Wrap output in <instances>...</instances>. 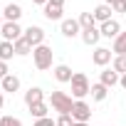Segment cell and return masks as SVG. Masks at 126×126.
<instances>
[{
	"label": "cell",
	"instance_id": "obj_1",
	"mask_svg": "<svg viewBox=\"0 0 126 126\" xmlns=\"http://www.w3.org/2000/svg\"><path fill=\"white\" fill-rule=\"evenodd\" d=\"M52 59H54V52H52L49 45H40V47L32 49V62H35V67L40 72H47L52 67Z\"/></svg>",
	"mask_w": 126,
	"mask_h": 126
},
{
	"label": "cell",
	"instance_id": "obj_2",
	"mask_svg": "<svg viewBox=\"0 0 126 126\" xmlns=\"http://www.w3.org/2000/svg\"><path fill=\"white\" fill-rule=\"evenodd\" d=\"M49 104H52V109L59 111V116H62V114H72L74 99H72L67 92H52V94H49Z\"/></svg>",
	"mask_w": 126,
	"mask_h": 126
},
{
	"label": "cell",
	"instance_id": "obj_3",
	"mask_svg": "<svg viewBox=\"0 0 126 126\" xmlns=\"http://www.w3.org/2000/svg\"><path fill=\"white\" fill-rule=\"evenodd\" d=\"M72 96H74V101L77 99H84L89 92H92V84H89V79H87V74L84 72H74V77H72Z\"/></svg>",
	"mask_w": 126,
	"mask_h": 126
},
{
	"label": "cell",
	"instance_id": "obj_4",
	"mask_svg": "<svg viewBox=\"0 0 126 126\" xmlns=\"http://www.w3.org/2000/svg\"><path fill=\"white\" fill-rule=\"evenodd\" d=\"M72 119H74V121H84V124H89V119H92V106H89L84 99H77L74 106H72Z\"/></svg>",
	"mask_w": 126,
	"mask_h": 126
},
{
	"label": "cell",
	"instance_id": "obj_5",
	"mask_svg": "<svg viewBox=\"0 0 126 126\" xmlns=\"http://www.w3.org/2000/svg\"><path fill=\"white\" fill-rule=\"evenodd\" d=\"M22 37L32 45V49H35V47H40V45H45V30H42V27H37V25H30V27L22 32Z\"/></svg>",
	"mask_w": 126,
	"mask_h": 126
},
{
	"label": "cell",
	"instance_id": "obj_6",
	"mask_svg": "<svg viewBox=\"0 0 126 126\" xmlns=\"http://www.w3.org/2000/svg\"><path fill=\"white\" fill-rule=\"evenodd\" d=\"M22 32H25V30H22L17 22H5L3 27H0V35H3L5 42H15V40H20Z\"/></svg>",
	"mask_w": 126,
	"mask_h": 126
},
{
	"label": "cell",
	"instance_id": "obj_7",
	"mask_svg": "<svg viewBox=\"0 0 126 126\" xmlns=\"http://www.w3.org/2000/svg\"><path fill=\"white\" fill-rule=\"evenodd\" d=\"M59 32L64 35V37H77V35H82L79 20H74V17H67V20H62V22H59Z\"/></svg>",
	"mask_w": 126,
	"mask_h": 126
},
{
	"label": "cell",
	"instance_id": "obj_8",
	"mask_svg": "<svg viewBox=\"0 0 126 126\" xmlns=\"http://www.w3.org/2000/svg\"><path fill=\"white\" fill-rule=\"evenodd\" d=\"M99 32H101V37H109V40H116V37L121 35V25H119V20H109V22H101Z\"/></svg>",
	"mask_w": 126,
	"mask_h": 126
},
{
	"label": "cell",
	"instance_id": "obj_9",
	"mask_svg": "<svg viewBox=\"0 0 126 126\" xmlns=\"http://www.w3.org/2000/svg\"><path fill=\"white\" fill-rule=\"evenodd\" d=\"M92 62H94L96 67H106L109 62H111V49L109 47H96L92 52Z\"/></svg>",
	"mask_w": 126,
	"mask_h": 126
},
{
	"label": "cell",
	"instance_id": "obj_10",
	"mask_svg": "<svg viewBox=\"0 0 126 126\" xmlns=\"http://www.w3.org/2000/svg\"><path fill=\"white\" fill-rule=\"evenodd\" d=\"M3 17H5V22H17V20L22 17V8H20L17 3H8V5L3 8Z\"/></svg>",
	"mask_w": 126,
	"mask_h": 126
},
{
	"label": "cell",
	"instance_id": "obj_11",
	"mask_svg": "<svg viewBox=\"0 0 126 126\" xmlns=\"http://www.w3.org/2000/svg\"><path fill=\"white\" fill-rule=\"evenodd\" d=\"M52 74H54V79H57V82H62V84L72 82V77H74L72 67H67V64H57V67L52 69Z\"/></svg>",
	"mask_w": 126,
	"mask_h": 126
},
{
	"label": "cell",
	"instance_id": "obj_12",
	"mask_svg": "<svg viewBox=\"0 0 126 126\" xmlns=\"http://www.w3.org/2000/svg\"><path fill=\"white\" fill-rule=\"evenodd\" d=\"M17 89H20V77H15V74H8L5 79H0V92L15 94Z\"/></svg>",
	"mask_w": 126,
	"mask_h": 126
},
{
	"label": "cell",
	"instance_id": "obj_13",
	"mask_svg": "<svg viewBox=\"0 0 126 126\" xmlns=\"http://www.w3.org/2000/svg\"><path fill=\"white\" fill-rule=\"evenodd\" d=\"M82 42L84 45H89V47H94L99 40H101V32H99V27H89V30H82Z\"/></svg>",
	"mask_w": 126,
	"mask_h": 126
},
{
	"label": "cell",
	"instance_id": "obj_14",
	"mask_svg": "<svg viewBox=\"0 0 126 126\" xmlns=\"http://www.w3.org/2000/svg\"><path fill=\"white\" fill-rule=\"evenodd\" d=\"M119 79H121V74H119V72H114V69H104V72L99 74V82H101L104 87H109V89H111V87H116V84H119Z\"/></svg>",
	"mask_w": 126,
	"mask_h": 126
},
{
	"label": "cell",
	"instance_id": "obj_15",
	"mask_svg": "<svg viewBox=\"0 0 126 126\" xmlns=\"http://www.w3.org/2000/svg\"><path fill=\"white\" fill-rule=\"evenodd\" d=\"M40 101H45V92H42L40 87H30V89L25 92V104L32 106V104H40Z\"/></svg>",
	"mask_w": 126,
	"mask_h": 126
},
{
	"label": "cell",
	"instance_id": "obj_16",
	"mask_svg": "<svg viewBox=\"0 0 126 126\" xmlns=\"http://www.w3.org/2000/svg\"><path fill=\"white\" fill-rule=\"evenodd\" d=\"M92 13H94L96 22H109V20H111V13H114V10H111V5L101 3V5H96V8L92 10Z\"/></svg>",
	"mask_w": 126,
	"mask_h": 126
},
{
	"label": "cell",
	"instance_id": "obj_17",
	"mask_svg": "<svg viewBox=\"0 0 126 126\" xmlns=\"http://www.w3.org/2000/svg\"><path fill=\"white\" fill-rule=\"evenodd\" d=\"M89 94H92L94 101H104V99L109 96V87H104L101 82H96V84H92V92H89Z\"/></svg>",
	"mask_w": 126,
	"mask_h": 126
},
{
	"label": "cell",
	"instance_id": "obj_18",
	"mask_svg": "<svg viewBox=\"0 0 126 126\" xmlns=\"http://www.w3.org/2000/svg\"><path fill=\"white\" fill-rule=\"evenodd\" d=\"M111 52H114L116 57H126V32H121V35L114 40V45H111Z\"/></svg>",
	"mask_w": 126,
	"mask_h": 126
},
{
	"label": "cell",
	"instance_id": "obj_19",
	"mask_svg": "<svg viewBox=\"0 0 126 126\" xmlns=\"http://www.w3.org/2000/svg\"><path fill=\"white\" fill-rule=\"evenodd\" d=\"M13 47H15V54H20V57H25V54H30V52H32V45H30L25 37L15 40V42H13Z\"/></svg>",
	"mask_w": 126,
	"mask_h": 126
},
{
	"label": "cell",
	"instance_id": "obj_20",
	"mask_svg": "<svg viewBox=\"0 0 126 126\" xmlns=\"http://www.w3.org/2000/svg\"><path fill=\"white\" fill-rule=\"evenodd\" d=\"M13 54H15V47H13V42H0V59L3 62H10L13 59Z\"/></svg>",
	"mask_w": 126,
	"mask_h": 126
},
{
	"label": "cell",
	"instance_id": "obj_21",
	"mask_svg": "<svg viewBox=\"0 0 126 126\" xmlns=\"http://www.w3.org/2000/svg\"><path fill=\"white\" fill-rule=\"evenodd\" d=\"M45 17H47V20H59V22L64 20V17H62V8H57V5H49V3L45 5Z\"/></svg>",
	"mask_w": 126,
	"mask_h": 126
},
{
	"label": "cell",
	"instance_id": "obj_22",
	"mask_svg": "<svg viewBox=\"0 0 126 126\" xmlns=\"http://www.w3.org/2000/svg\"><path fill=\"white\" fill-rule=\"evenodd\" d=\"M79 27H82V30L96 27V17H94V13H82V15H79Z\"/></svg>",
	"mask_w": 126,
	"mask_h": 126
},
{
	"label": "cell",
	"instance_id": "obj_23",
	"mask_svg": "<svg viewBox=\"0 0 126 126\" xmlns=\"http://www.w3.org/2000/svg\"><path fill=\"white\" fill-rule=\"evenodd\" d=\"M27 109H30V114H32L35 119H45V116H47V111H49L45 101H40V104H32V106H27Z\"/></svg>",
	"mask_w": 126,
	"mask_h": 126
},
{
	"label": "cell",
	"instance_id": "obj_24",
	"mask_svg": "<svg viewBox=\"0 0 126 126\" xmlns=\"http://www.w3.org/2000/svg\"><path fill=\"white\" fill-rule=\"evenodd\" d=\"M111 69H114V72H119V74H126V57H114Z\"/></svg>",
	"mask_w": 126,
	"mask_h": 126
},
{
	"label": "cell",
	"instance_id": "obj_25",
	"mask_svg": "<svg viewBox=\"0 0 126 126\" xmlns=\"http://www.w3.org/2000/svg\"><path fill=\"white\" fill-rule=\"evenodd\" d=\"M0 126H22V121H20L17 116L8 114V116H0Z\"/></svg>",
	"mask_w": 126,
	"mask_h": 126
},
{
	"label": "cell",
	"instance_id": "obj_26",
	"mask_svg": "<svg viewBox=\"0 0 126 126\" xmlns=\"http://www.w3.org/2000/svg\"><path fill=\"white\" fill-rule=\"evenodd\" d=\"M57 126H74L72 114H62V116H57Z\"/></svg>",
	"mask_w": 126,
	"mask_h": 126
},
{
	"label": "cell",
	"instance_id": "obj_27",
	"mask_svg": "<svg viewBox=\"0 0 126 126\" xmlns=\"http://www.w3.org/2000/svg\"><path fill=\"white\" fill-rule=\"evenodd\" d=\"M111 10L114 13H126V0H111Z\"/></svg>",
	"mask_w": 126,
	"mask_h": 126
},
{
	"label": "cell",
	"instance_id": "obj_28",
	"mask_svg": "<svg viewBox=\"0 0 126 126\" xmlns=\"http://www.w3.org/2000/svg\"><path fill=\"white\" fill-rule=\"evenodd\" d=\"M35 126H57V119L45 116V119H35Z\"/></svg>",
	"mask_w": 126,
	"mask_h": 126
},
{
	"label": "cell",
	"instance_id": "obj_29",
	"mask_svg": "<svg viewBox=\"0 0 126 126\" xmlns=\"http://www.w3.org/2000/svg\"><path fill=\"white\" fill-rule=\"evenodd\" d=\"M10 74V67H8V62H3V59H0V79H5Z\"/></svg>",
	"mask_w": 126,
	"mask_h": 126
},
{
	"label": "cell",
	"instance_id": "obj_30",
	"mask_svg": "<svg viewBox=\"0 0 126 126\" xmlns=\"http://www.w3.org/2000/svg\"><path fill=\"white\" fill-rule=\"evenodd\" d=\"M49 5H57V8H64V0H49Z\"/></svg>",
	"mask_w": 126,
	"mask_h": 126
},
{
	"label": "cell",
	"instance_id": "obj_31",
	"mask_svg": "<svg viewBox=\"0 0 126 126\" xmlns=\"http://www.w3.org/2000/svg\"><path fill=\"white\" fill-rule=\"evenodd\" d=\"M32 3H35V5H42V8H45V5L49 3V0H32Z\"/></svg>",
	"mask_w": 126,
	"mask_h": 126
},
{
	"label": "cell",
	"instance_id": "obj_32",
	"mask_svg": "<svg viewBox=\"0 0 126 126\" xmlns=\"http://www.w3.org/2000/svg\"><path fill=\"white\" fill-rule=\"evenodd\" d=\"M119 84H121V87L126 89V74H121V79H119Z\"/></svg>",
	"mask_w": 126,
	"mask_h": 126
},
{
	"label": "cell",
	"instance_id": "obj_33",
	"mask_svg": "<svg viewBox=\"0 0 126 126\" xmlns=\"http://www.w3.org/2000/svg\"><path fill=\"white\" fill-rule=\"evenodd\" d=\"M3 104H5V96H3V92H0V109H3Z\"/></svg>",
	"mask_w": 126,
	"mask_h": 126
},
{
	"label": "cell",
	"instance_id": "obj_34",
	"mask_svg": "<svg viewBox=\"0 0 126 126\" xmlns=\"http://www.w3.org/2000/svg\"><path fill=\"white\" fill-rule=\"evenodd\" d=\"M5 25V17H3V10H0V27H3Z\"/></svg>",
	"mask_w": 126,
	"mask_h": 126
},
{
	"label": "cell",
	"instance_id": "obj_35",
	"mask_svg": "<svg viewBox=\"0 0 126 126\" xmlns=\"http://www.w3.org/2000/svg\"><path fill=\"white\" fill-rule=\"evenodd\" d=\"M74 126H89V124H84V121H74Z\"/></svg>",
	"mask_w": 126,
	"mask_h": 126
},
{
	"label": "cell",
	"instance_id": "obj_36",
	"mask_svg": "<svg viewBox=\"0 0 126 126\" xmlns=\"http://www.w3.org/2000/svg\"><path fill=\"white\" fill-rule=\"evenodd\" d=\"M104 3H106V5H111V0H104Z\"/></svg>",
	"mask_w": 126,
	"mask_h": 126
}]
</instances>
